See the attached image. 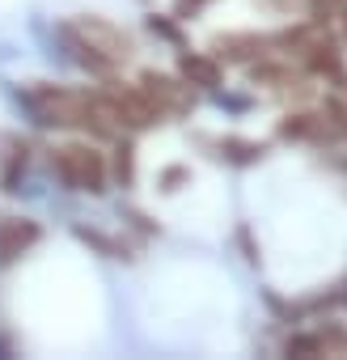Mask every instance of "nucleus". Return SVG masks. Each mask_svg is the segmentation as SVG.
<instances>
[{"mask_svg": "<svg viewBox=\"0 0 347 360\" xmlns=\"http://www.w3.org/2000/svg\"><path fill=\"white\" fill-rule=\"evenodd\" d=\"M51 169L55 178L68 187V191H89V195H102L106 191V161L102 153L85 148V144H68L51 157Z\"/></svg>", "mask_w": 347, "mask_h": 360, "instance_id": "nucleus-1", "label": "nucleus"}, {"mask_svg": "<svg viewBox=\"0 0 347 360\" xmlns=\"http://www.w3.org/2000/svg\"><path fill=\"white\" fill-rule=\"evenodd\" d=\"M72 30H77L102 60H110V64H119V60L131 56V39H127L114 22H106V18H93V13H89V18H77Z\"/></svg>", "mask_w": 347, "mask_h": 360, "instance_id": "nucleus-2", "label": "nucleus"}, {"mask_svg": "<svg viewBox=\"0 0 347 360\" xmlns=\"http://www.w3.org/2000/svg\"><path fill=\"white\" fill-rule=\"evenodd\" d=\"M39 242V225L34 221H18V217H0V263H13L22 250H30Z\"/></svg>", "mask_w": 347, "mask_h": 360, "instance_id": "nucleus-3", "label": "nucleus"}, {"mask_svg": "<svg viewBox=\"0 0 347 360\" xmlns=\"http://www.w3.org/2000/svg\"><path fill=\"white\" fill-rule=\"evenodd\" d=\"M140 89L157 102V110H183V106H187V89H183L178 81H169V77L144 72V77H140Z\"/></svg>", "mask_w": 347, "mask_h": 360, "instance_id": "nucleus-4", "label": "nucleus"}, {"mask_svg": "<svg viewBox=\"0 0 347 360\" xmlns=\"http://www.w3.org/2000/svg\"><path fill=\"white\" fill-rule=\"evenodd\" d=\"M183 72H187L195 85H208V89L221 85V68H216L208 56H183Z\"/></svg>", "mask_w": 347, "mask_h": 360, "instance_id": "nucleus-5", "label": "nucleus"}, {"mask_svg": "<svg viewBox=\"0 0 347 360\" xmlns=\"http://www.w3.org/2000/svg\"><path fill=\"white\" fill-rule=\"evenodd\" d=\"M305 51H309V68H313V72H330V77H339V72H343L339 51H334L330 43H313V47H305Z\"/></svg>", "mask_w": 347, "mask_h": 360, "instance_id": "nucleus-6", "label": "nucleus"}, {"mask_svg": "<svg viewBox=\"0 0 347 360\" xmlns=\"http://www.w3.org/2000/svg\"><path fill=\"white\" fill-rule=\"evenodd\" d=\"M221 153H225L229 161H237V165H246V161H258V157H263V148H258V144H250V140H225V144H221Z\"/></svg>", "mask_w": 347, "mask_h": 360, "instance_id": "nucleus-7", "label": "nucleus"}, {"mask_svg": "<svg viewBox=\"0 0 347 360\" xmlns=\"http://www.w3.org/2000/svg\"><path fill=\"white\" fill-rule=\"evenodd\" d=\"M280 131H284L288 140H292V136L301 140V136H313V131H317V119H313V115H288V119L280 123Z\"/></svg>", "mask_w": 347, "mask_h": 360, "instance_id": "nucleus-8", "label": "nucleus"}, {"mask_svg": "<svg viewBox=\"0 0 347 360\" xmlns=\"http://www.w3.org/2000/svg\"><path fill=\"white\" fill-rule=\"evenodd\" d=\"M114 174L123 178V183H131V144H119L114 148Z\"/></svg>", "mask_w": 347, "mask_h": 360, "instance_id": "nucleus-9", "label": "nucleus"}, {"mask_svg": "<svg viewBox=\"0 0 347 360\" xmlns=\"http://www.w3.org/2000/svg\"><path fill=\"white\" fill-rule=\"evenodd\" d=\"M148 30H152L157 39H169V43H178V26H169V22H165V18H157V13L148 18Z\"/></svg>", "mask_w": 347, "mask_h": 360, "instance_id": "nucleus-10", "label": "nucleus"}, {"mask_svg": "<svg viewBox=\"0 0 347 360\" xmlns=\"http://www.w3.org/2000/svg\"><path fill=\"white\" fill-rule=\"evenodd\" d=\"M204 5H208V0H178V18L187 22V18H191V13H199Z\"/></svg>", "mask_w": 347, "mask_h": 360, "instance_id": "nucleus-11", "label": "nucleus"}, {"mask_svg": "<svg viewBox=\"0 0 347 360\" xmlns=\"http://www.w3.org/2000/svg\"><path fill=\"white\" fill-rule=\"evenodd\" d=\"M9 356H13V347H9L5 339H0V360H9Z\"/></svg>", "mask_w": 347, "mask_h": 360, "instance_id": "nucleus-12", "label": "nucleus"}, {"mask_svg": "<svg viewBox=\"0 0 347 360\" xmlns=\"http://www.w3.org/2000/svg\"><path fill=\"white\" fill-rule=\"evenodd\" d=\"M343 34H347V9H343Z\"/></svg>", "mask_w": 347, "mask_h": 360, "instance_id": "nucleus-13", "label": "nucleus"}]
</instances>
